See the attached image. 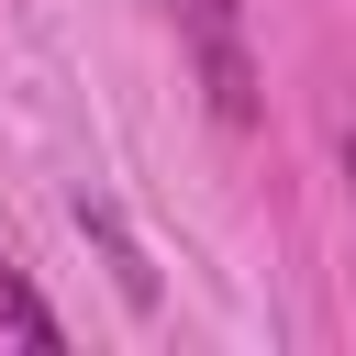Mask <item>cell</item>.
<instances>
[{
  "instance_id": "obj_1",
  "label": "cell",
  "mask_w": 356,
  "mask_h": 356,
  "mask_svg": "<svg viewBox=\"0 0 356 356\" xmlns=\"http://www.w3.org/2000/svg\"><path fill=\"white\" fill-rule=\"evenodd\" d=\"M167 11H178V44H189L211 111H222V122H256V44H245V0H167Z\"/></svg>"
},
{
  "instance_id": "obj_2",
  "label": "cell",
  "mask_w": 356,
  "mask_h": 356,
  "mask_svg": "<svg viewBox=\"0 0 356 356\" xmlns=\"http://www.w3.org/2000/svg\"><path fill=\"white\" fill-rule=\"evenodd\" d=\"M0 323H11V334H33V345H56V312H44V300H33L11 267H0Z\"/></svg>"
},
{
  "instance_id": "obj_3",
  "label": "cell",
  "mask_w": 356,
  "mask_h": 356,
  "mask_svg": "<svg viewBox=\"0 0 356 356\" xmlns=\"http://www.w3.org/2000/svg\"><path fill=\"white\" fill-rule=\"evenodd\" d=\"M345 200H356V134H345Z\"/></svg>"
}]
</instances>
